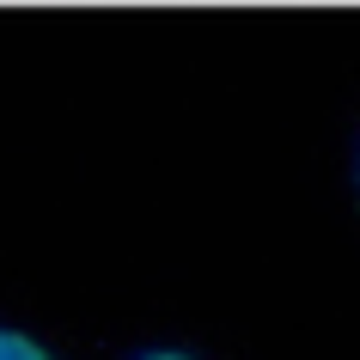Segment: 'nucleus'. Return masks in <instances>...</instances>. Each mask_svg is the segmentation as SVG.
Returning <instances> with one entry per match:
<instances>
[{"mask_svg": "<svg viewBox=\"0 0 360 360\" xmlns=\"http://www.w3.org/2000/svg\"><path fill=\"white\" fill-rule=\"evenodd\" d=\"M0 360H61L37 330H25V323H0Z\"/></svg>", "mask_w": 360, "mask_h": 360, "instance_id": "f257e3e1", "label": "nucleus"}, {"mask_svg": "<svg viewBox=\"0 0 360 360\" xmlns=\"http://www.w3.org/2000/svg\"><path fill=\"white\" fill-rule=\"evenodd\" d=\"M122 360H202L195 348H177V342H159V348H134V354H122Z\"/></svg>", "mask_w": 360, "mask_h": 360, "instance_id": "f03ea898", "label": "nucleus"}, {"mask_svg": "<svg viewBox=\"0 0 360 360\" xmlns=\"http://www.w3.org/2000/svg\"><path fill=\"white\" fill-rule=\"evenodd\" d=\"M354 195H360V141H354Z\"/></svg>", "mask_w": 360, "mask_h": 360, "instance_id": "7ed1b4c3", "label": "nucleus"}]
</instances>
